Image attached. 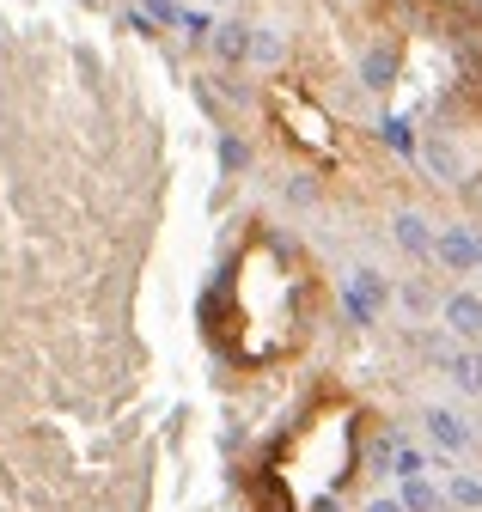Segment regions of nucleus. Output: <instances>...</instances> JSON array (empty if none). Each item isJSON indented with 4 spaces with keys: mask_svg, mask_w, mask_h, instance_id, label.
<instances>
[{
    "mask_svg": "<svg viewBox=\"0 0 482 512\" xmlns=\"http://www.w3.org/2000/svg\"><path fill=\"white\" fill-rule=\"evenodd\" d=\"M391 281L379 275V269H354L348 275V287H342V311H348V324H379V311L391 305Z\"/></svg>",
    "mask_w": 482,
    "mask_h": 512,
    "instance_id": "nucleus-1",
    "label": "nucleus"
},
{
    "mask_svg": "<svg viewBox=\"0 0 482 512\" xmlns=\"http://www.w3.org/2000/svg\"><path fill=\"white\" fill-rule=\"evenodd\" d=\"M434 263L446 269V275H482V232L476 226H440V238H434Z\"/></svg>",
    "mask_w": 482,
    "mask_h": 512,
    "instance_id": "nucleus-2",
    "label": "nucleus"
},
{
    "mask_svg": "<svg viewBox=\"0 0 482 512\" xmlns=\"http://www.w3.org/2000/svg\"><path fill=\"white\" fill-rule=\"evenodd\" d=\"M421 433H428V445H434V452H446V458H464L470 445H476V427H470L458 409H446V403H428V409H421Z\"/></svg>",
    "mask_w": 482,
    "mask_h": 512,
    "instance_id": "nucleus-3",
    "label": "nucleus"
},
{
    "mask_svg": "<svg viewBox=\"0 0 482 512\" xmlns=\"http://www.w3.org/2000/svg\"><path fill=\"white\" fill-rule=\"evenodd\" d=\"M440 324H446V336H452V342L482 348V293H470V287L446 293V299H440Z\"/></svg>",
    "mask_w": 482,
    "mask_h": 512,
    "instance_id": "nucleus-4",
    "label": "nucleus"
},
{
    "mask_svg": "<svg viewBox=\"0 0 482 512\" xmlns=\"http://www.w3.org/2000/svg\"><path fill=\"white\" fill-rule=\"evenodd\" d=\"M434 238H440V226L421 214V208H397L391 214V244L403 256H415V263H428V256H434Z\"/></svg>",
    "mask_w": 482,
    "mask_h": 512,
    "instance_id": "nucleus-5",
    "label": "nucleus"
},
{
    "mask_svg": "<svg viewBox=\"0 0 482 512\" xmlns=\"http://www.w3.org/2000/svg\"><path fill=\"white\" fill-rule=\"evenodd\" d=\"M440 366H446V378H452V391H464V397H482V348H464V342H452Z\"/></svg>",
    "mask_w": 482,
    "mask_h": 512,
    "instance_id": "nucleus-6",
    "label": "nucleus"
},
{
    "mask_svg": "<svg viewBox=\"0 0 482 512\" xmlns=\"http://www.w3.org/2000/svg\"><path fill=\"white\" fill-rule=\"evenodd\" d=\"M208 49L226 61V68H238V61L251 55V25H245V19H220V25H214V37H208Z\"/></svg>",
    "mask_w": 482,
    "mask_h": 512,
    "instance_id": "nucleus-7",
    "label": "nucleus"
},
{
    "mask_svg": "<svg viewBox=\"0 0 482 512\" xmlns=\"http://www.w3.org/2000/svg\"><path fill=\"white\" fill-rule=\"evenodd\" d=\"M446 506L452 512H482V476L476 470H446Z\"/></svg>",
    "mask_w": 482,
    "mask_h": 512,
    "instance_id": "nucleus-8",
    "label": "nucleus"
},
{
    "mask_svg": "<svg viewBox=\"0 0 482 512\" xmlns=\"http://www.w3.org/2000/svg\"><path fill=\"white\" fill-rule=\"evenodd\" d=\"M360 80H367V92H385L397 80V49L391 43H373L367 55H360Z\"/></svg>",
    "mask_w": 482,
    "mask_h": 512,
    "instance_id": "nucleus-9",
    "label": "nucleus"
},
{
    "mask_svg": "<svg viewBox=\"0 0 482 512\" xmlns=\"http://www.w3.org/2000/svg\"><path fill=\"white\" fill-rule=\"evenodd\" d=\"M397 500H403V512H446V494H440L428 476H409V482L397 488Z\"/></svg>",
    "mask_w": 482,
    "mask_h": 512,
    "instance_id": "nucleus-10",
    "label": "nucleus"
},
{
    "mask_svg": "<svg viewBox=\"0 0 482 512\" xmlns=\"http://www.w3.org/2000/svg\"><path fill=\"white\" fill-rule=\"evenodd\" d=\"M281 55H287V37H281L275 25H251V55H245L251 68H275Z\"/></svg>",
    "mask_w": 482,
    "mask_h": 512,
    "instance_id": "nucleus-11",
    "label": "nucleus"
},
{
    "mask_svg": "<svg viewBox=\"0 0 482 512\" xmlns=\"http://www.w3.org/2000/svg\"><path fill=\"white\" fill-rule=\"evenodd\" d=\"M391 299L415 317V324H421L428 311H440V299H434V287H428V281H397V293H391Z\"/></svg>",
    "mask_w": 482,
    "mask_h": 512,
    "instance_id": "nucleus-12",
    "label": "nucleus"
},
{
    "mask_svg": "<svg viewBox=\"0 0 482 512\" xmlns=\"http://www.w3.org/2000/svg\"><path fill=\"white\" fill-rule=\"evenodd\" d=\"M220 171H226V177H245V171H251V147H245V135H238V128H220Z\"/></svg>",
    "mask_w": 482,
    "mask_h": 512,
    "instance_id": "nucleus-13",
    "label": "nucleus"
},
{
    "mask_svg": "<svg viewBox=\"0 0 482 512\" xmlns=\"http://www.w3.org/2000/svg\"><path fill=\"white\" fill-rule=\"evenodd\" d=\"M281 202H287V208H318V177H312V171H293V177L281 183Z\"/></svg>",
    "mask_w": 482,
    "mask_h": 512,
    "instance_id": "nucleus-14",
    "label": "nucleus"
},
{
    "mask_svg": "<svg viewBox=\"0 0 482 512\" xmlns=\"http://www.w3.org/2000/svg\"><path fill=\"white\" fill-rule=\"evenodd\" d=\"M391 470H397V482L428 476V452H415V445H391Z\"/></svg>",
    "mask_w": 482,
    "mask_h": 512,
    "instance_id": "nucleus-15",
    "label": "nucleus"
},
{
    "mask_svg": "<svg viewBox=\"0 0 482 512\" xmlns=\"http://www.w3.org/2000/svg\"><path fill=\"white\" fill-rule=\"evenodd\" d=\"M428 165L440 171V183H458V153H452V147H440V141H428Z\"/></svg>",
    "mask_w": 482,
    "mask_h": 512,
    "instance_id": "nucleus-16",
    "label": "nucleus"
},
{
    "mask_svg": "<svg viewBox=\"0 0 482 512\" xmlns=\"http://www.w3.org/2000/svg\"><path fill=\"white\" fill-rule=\"evenodd\" d=\"M385 147H397V153H415V141H409V122H385Z\"/></svg>",
    "mask_w": 482,
    "mask_h": 512,
    "instance_id": "nucleus-17",
    "label": "nucleus"
},
{
    "mask_svg": "<svg viewBox=\"0 0 482 512\" xmlns=\"http://www.w3.org/2000/svg\"><path fill=\"white\" fill-rule=\"evenodd\" d=\"M367 512H403V500L397 494H379V500H367Z\"/></svg>",
    "mask_w": 482,
    "mask_h": 512,
    "instance_id": "nucleus-18",
    "label": "nucleus"
},
{
    "mask_svg": "<svg viewBox=\"0 0 482 512\" xmlns=\"http://www.w3.org/2000/svg\"><path fill=\"white\" fill-rule=\"evenodd\" d=\"M147 13H153V19H165V25L177 19V7H171V0H147Z\"/></svg>",
    "mask_w": 482,
    "mask_h": 512,
    "instance_id": "nucleus-19",
    "label": "nucleus"
}]
</instances>
